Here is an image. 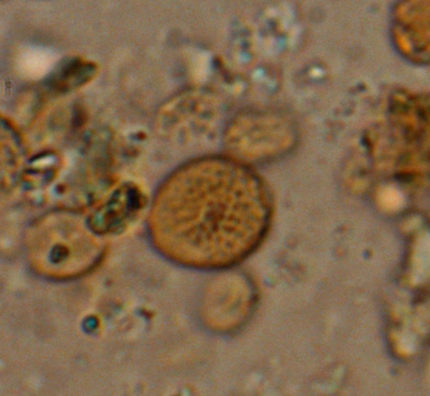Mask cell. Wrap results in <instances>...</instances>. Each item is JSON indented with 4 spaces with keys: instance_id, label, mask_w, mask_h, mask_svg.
Instances as JSON below:
<instances>
[{
    "instance_id": "obj_1",
    "label": "cell",
    "mask_w": 430,
    "mask_h": 396,
    "mask_svg": "<svg viewBox=\"0 0 430 396\" xmlns=\"http://www.w3.org/2000/svg\"><path fill=\"white\" fill-rule=\"evenodd\" d=\"M152 212L155 240L171 260L223 270L260 246L272 219L273 200L249 167L209 157L176 172L161 188Z\"/></svg>"
},
{
    "instance_id": "obj_2",
    "label": "cell",
    "mask_w": 430,
    "mask_h": 396,
    "mask_svg": "<svg viewBox=\"0 0 430 396\" xmlns=\"http://www.w3.org/2000/svg\"><path fill=\"white\" fill-rule=\"evenodd\" d=\"M29 232L31 260L47 276L70 279L84 274L96 265L102 253L91 227H86L70 213L41 218Z\"/></svg>"
},
{
    "instance_id": "obj_3",
    "label": "cell",
    "mask_w": 430,
    "mask_h": 396,
    "mask_svg": "<svg viewBox=\"0 0 430 396\" xmlns=\"http://www.w3.org/2000/svg\"><path fill=\"white\" fill-rule=\"evenodd\" d=\"M231 124L229 131L230 146L245 156L282 152L292 141V131L287 123L268 115L244 116Z\"/></svg>"
},
{
    "instance_id": "obj_4",
    "label": "cell",
    "mask_w": 430,
    "mask_h": 396,
    "mask_svg": "<svg viewBox=\"0 0 430 396\" xmlns=\"http://www.w3.org/2000/svg\"><path fill=\"white\" fill-rule=\"evenodd\" d=\"M145 198L138 187L124 184L112 192L92 215L89 225L96 234L122 229L143 210Z\"/></svg>"
},
{
    "instance_id": "obj_5",
    "label": "cell",
    "mask_w": 430,
    "mask_h": 396,
    "mask_svg": "<svg viewBox=\"0 0 430 396\" xmlns=\"http://www.w3.org/2000/svg\"><path fill=\"white\" fill-rule=\"evenodd\" d=\"M49 56L41 53L40 51H34V53L25 55L22 62L20 63L23 67V70L27 72L28 75L37 76L41 75L46 70V68L50 65Z\"/></svg>"
},
{
    "instance_id": "obj_6",
    "label": "cell",
    "mask_w": 430,
    "mask_h": 396,
    "mask_svg": "<svg viewBox=\"0 0 430 396\" xmlns=\"http://www.w3.org/2000/svg\"><path fill=\"white\" fill-rule=\"evenodd\" d=\"M381 200L386 205H397L401 201L399 193L393 189L388 188L382 193Z\"/></svg>"
},
{
    "instance_id": "obj_7",
    "label": "cell",
    "mask_w": 430,
    "mask_h": 396,
    "mask_svg": "<svg viewBox=\"0 0 430 396\" xmlns=\"http://www.w3.org/2000/svg\"><path fill=\"white\" fill-rule=\"evenodd\" d=\"M223 300H227V302H226V312H229V308H228V307H227V305H228V300H227V299H226V297H223ZM222 305H223V307H225L226 303H225V304H222Z\"/></svg>"
}]
</instances>
